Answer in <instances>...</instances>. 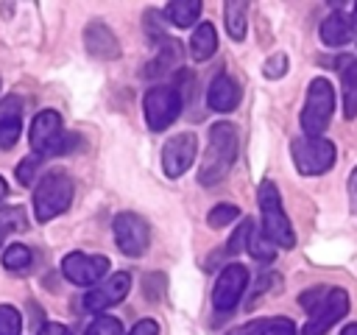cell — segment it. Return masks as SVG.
<instances>
[{"label": "cell", "mask_w": 357, "mask_h": 335, "mask_svg": "<svg viewBox=\"0 0 357 335\" xmlns=\"http://www.w3.org/2000/svg\"><path fill=\"white\" fill-rule=\"evenodd\" d=\"M340 67V89H343V114L346 120L357 117V59L354 56H340L337 59Z\"/></svg>", "instance_id": "18"}, {"label": "cell", "mask_w": 357, "mask_h": 335, "mask_svg": "<svg viewBox=\"0 0 357 335\" xmlns=\"http://www.w3.org/2000/svg\"><path fill=\"white\" fill-rule=\"evenodd\" d=\"M39 335H73L64 324H56V321H50V324H45L42 329H39Z\"/></svg>", "instance_id": "35"}, {"label": "cell", "mask_w": 357, "mask_h": 335, "mask_svg": "<svg viewBox=\"0 0 357 335\" xmlns=\"http://www.w3.org/2000/svg\"><path fill=\"white\" fill-rule=\"evenodd\" d=\"M229 335H265V318H257V321L240 324V327H234Z\"/></svg>", "instance_id": "32"}, {"label": "cell", "mask_w": 357, "mask_h": 335, "mask_svg": "<svg viewBox=\"0 0 357 335\" xmlns=\"http://www.w3.org/2000/svg\"><path fill=\"white\" fill-rule=\"evenodd\" d=\"M22 126V100L17 95H6L0 100V148H14Z\"/></svg>", "instance_id": "15"}, {"label": "cell", "mask_w": 357, "mask_h": 335, "mask_svg": "<svg viewBox=\"0 0 357 335\" xmlns=\"http://www.w3.org/2000/svg\"><path fill=\"white\" fill-rule=\"evenodd\" d=\"M73 179L64 173V170H50L45 173L39 181H36V190H33V215L39 223L45 221H53L56 215L67 212L70 204H73Z\"/></svg>", "instance_id": "3"}, {"label": "cell", "mask_w": 357, "mask_h": 335, "mask_svg": "<svg viewBox=\"0 0 357 335\" xmlns=\"http://www.w3.org/2000/svg\"><path fill=\"white\" fill-rule=\"evenodd\" d=\"M332 109H335V89L332 84L318 75L310 81L307 87V100L301 109V128L307 131V137H318L326 131L329 120H332Z\"/></svg>", "instance_id": "6"}, {"label": "cell", "mask_w": 357, "mask_h": 335, "mask_svg": "<svg viewBox=\"0 0 357 335\" xmlns=\"http://www.w3.org/2000/svg\"><path fill=\"white\" fill-rule=\"evenodd\" d=\"M201 14V0H173L165 8V17L176 25V28H190Z\"/></svg>", "instance_id": "21"}, {"label": "cell", "mask_w": 357, "mask_h": 335, "mask_svg": "<svg viewBox=\"0 0 357 335\" xmlns=\"http://www.w3.org/2000/svg\"><path fill=\"white\" fill-rule=\"evenodd\" d=\"M142 112H145V120H148V126L153 131H165L181 114L178 89L176 87H153V89H148L145 98H142Z\"/></svg>", "instance_id": "8"}, {"label": "cell", "mask_w": 357, "mask_h": 335, "mask_svg": "<svg viewBox=\"0 0 357 335\" xmlns=\"http://www.w3.org/2000/svg\"><path fill=\"white\" fill-rule=\"evenodd\" d=\"M245 285H248V268L240 265V262L226 265L220 271L215 288H212V307H215V313L218 315L231 313L240 304V299L245 293Z\"/></svg>", "instance_id": "10"}, {"label": "cell", "mask_w": 357, "mask_h": 335, "mask_svg": "<svg viewBox=\"0 0 357 335\" xmlns=\"http://www.w3.org/2000/svg\"><path fill=\"white\" fill-rule=\"evenodd\" d=\"M31 260H33V254H31V248L22 246V243H11V246H6V251H3V265H6L8 271H14V274H25V271L31 268Z\"/></svg>", "instance_id": "23"}, {"label": "cell", "mask_w": 357, "mask_h": 335, "mask_svg": "<svg viewBox=\"0 0 357 335\" xmlns=\"http://www.w3.org/2000/svg\"><path fill=\"white\" fill-rule=\"evenodd\" d=\"M84 45L95 59H117L120 56V42L112 34V28L100 20H92L84 31Z\"/></svg>", "instance_id": "14"}, {"label": "cell", "mask_w": 357, "mask_h": 335, "mask_svg": "<svg viewBox=\"0 0 357 335\" xmlns=\"http://www.w3.org/2000/svg\"><path fill=\"white\" fill-rule=\"evenodd\" d=\"M22 318L11 304H0V335H20Z\"/></svg>", "instance_id": "28"}, {"label": "cell", "mask_w": 357, "mask_h": 335, "mask_svg": "<svg viewBox=\"0 0 357 335\" xmlns=\"http://www.w3.org/2000/svg\"><path fill=\"white\" fill-rule=\"evenodd\" d=\"M112 232H114V243H117V248L123 254L139 257V254L148 251L151 229H148V221L139 218L137 212H120V215H114Z\"/></svg>", "instance_id": "9"}, {"label": "cell", "mask_w": 357, "mask_h": 335, "mask_svg": "<svg viewBox=\"0 0 357 335\" xmlns=\"http://www.w3.org/2000/svg\"><path fill=\"white\" fill-rule=\"evenodd\" d=\"M354 11H357V6H354Z\"/></svg>", "instance_id": "39"}, {"label": "cell", "mask_w": 357, "mask_h": 335, "mask_svg": "<svg viewBox=\"0 0 357 335\" xmlns=\"http://www.w3.org/2000/svg\"><path fill=\"white\" fill-rule=\"evenodd\" d=\"M262 73L265 78H282L287 73V56L284 53H273L265 64H262Z\"/></svg>", "instance_id": "30"}, {"label": "cell", "mask_w": 357, "mask_h": 335, "mask_svg": "<svg viewBox=\"0 0 357 335\" xmlns=\"http://www.w3.org/2000/svg\"><path fill=\"white\" fill-rule=\"evenodd\" d=\"M298 304L310 313L301 335H324L349 313V293L343 288H310L298 296Z\"/></svg>", "instance_id": "1"}, {"label": "cell", "mask_w": 357, "mask_h": 335, "mask_svg": "<svg viewBox=\"0 0 357 335\" xmlns=\"http://www.w3.org/2000/svg\"><path fill=\"white\" fill-rule=\"evenodd\" d=\"M6 229H8L6 221H0V246H3V240H6Z\"/></svg>", "instance_id": "38"}, {"label": "cell", "mask_w": 357, "mask_h": 335, "mask_svg": "<svg viewBox=\"0 0 357 335\" xmlns=\"http://www.w3.org/2000/svg\"><path fill=\"white\" fill-rule=\"evenodd\" d=\"M265 335H296V324L290 318H271L265 321Z\"/></svg>", "instance_id": "31"}, {"label": "cell", "mask_w": 357, "mask_h": 335, "mask_svg": "<svg viewBox=\"0 0 357 335\" xmlns=\"http://www.w3.org/2000/svg\"><path fill=\"white\" fill-rule=\"evenodd\" d=\"M195 151H198L195 134L181 131V134L170 137V140L165 142V148H162V168H165V173H167L170 179H178V176L190 168V162L195 159Z\"/></svg>", "instance_id": "13"}, {"label": "cell", "mask_w": 357, "mask_h": 335, "mask_svg": "<svg viewBox=\"0 0 357 335\" xmlns=\"http://www.w3.org/2000/svg\"><path fill=\"white\" fill-rule=\"evenodd\" d=\"M31 148L33 154L42 159V156H56V154H64L75 145V137L73 134H64L61 128V117L56 109H42L33 123H31Z\"/></svg>", "instance_id": "5"}, {"label": "cell", "mask_w": 357, "mask_h": 335, "mask_svg": "<svg viewBox=\"0 0 357 335\" xmlns=\"http://www.w3.org/2000/svg\"><path fill=\"white\" fill-rule=\"evenodd\" d=\"M245 11H248V6H245L243 0H231V3H226V8H223L226 31H229V36H231L234 42H243V39H245Z\"/></svg>", "instance_id": "22"}, {"label": "cell", "mask_w": 357, "mask_h": 335, "mask_svg": "<svg viewBox=\"0 0 357 335\" xmlns=\"http://www.w3.org/2000/svg\"><path fill=\"white\" fill-rule=\"evenodd\" d=\"M6 195H8V184H6V181H3V176H0V207H3Z\"/></svg>", "instance_id": "36"}, {"label": "cell", "mask_w": 357, "mask_h": 335, "mask_svg": "<svg viewBox=\"0 0 357 335\" xmlns=\"http://www.w3.org/2000/svg\"><path fill=\"white\" fill-rule=\"evenodd\" d=\"M257 201H259V215H262V234L276 246V248H293L296 246V234H293V226L284 215V207H282V195L276 190L273 181H262L259 184V193H257Z\"/></svg>", "instance_id": "4"}, {"label": "cell", "mask_w": 357, "mask_h": 335, "mask_svg": "<svg viewBox=\"0 0 357 335\" xmlns=\"http://www.w3.org/2000/svg\"><path fill=\"white\" fill-rule=\"evenodd\" d=\"M245 248H248L251 257L259 260V262H271V260L276 257V246H273L259 229H251V237H248V246H245Z\"/></svg>", "instance_id": "24"}, {"label": "cell", "mask_w": 357, "mask_h": 335, "mask_svg": "<svg viewBox=\"0 0 357 335\" xmlns=\"http://www.w3.org/2000/svg\"><path fill=\"white\" fill-rule=\"evenodd\" d=\"M131 290V274L128 271H117L112 276H106L103 282H98L86 296H84V307L92 313H103L106 307L120 304Z\"/></svg>", "instance_id": "12"}, {"label": "cell", "mask_w": 357, "mask_h": 335, "mask_svg": "<svg viewBox=\"0 0 357 335\" xmlns=\"http://www.w3.org/2000/svg\"><path fill=\"white\" fill-rule=\"evenodd\" d=\"M128 335H159V324L151 321V318H142V321H137V324L131 327Z\"/></svg>", "instance_id": "33"}, {"label": "cell", "mask_w": 357, "mask_h": 335, "mask_svg": "<svg viewBox=\"0 0 357 335\" xmlns=\"http://www.w3.org/2000/svg\"><path fill=\"white\" fill-rule=\"evenodd\" d=\"M237 215H240L237 204H215V207L209 209V215H206V223H209L212 229H223V226H229Z\"/></svg>", "instance_id": "25"}, {"label": "cell", "mask_w": 357, "mask_h": 335, "mask_svg": "<svg viewBox=\"0 0 357 335\" xmlns=\"http://www.w3.org/2000/svg\"><path fill=\"white\" fill-rule=\"evenodd\" d=\"M321 42L329 45V47H340L346 42L354 39L357 34V25H354V17L351 14H343V11H332L324 22H321Z\"/></svg>", "instance_id": "17"}, {"label": "cell", "mask_w": 357, "mask_h": 335, "mask_svg": "<svg viewBox=\"0 0 357 335\" xmlns=\"http://www.w3.org/2000/svg\"><path fill=\"white\" fill-rule=\"evenodd\" d=\"M109 271V257L103 254H81L73 251L61 260V274L73 285H98Z\"/></svg>", "instance_id": "11"}, {"label": "cell", "mask_w": 357, "mask_h": 335, "mask_svg": "<svg viewBox=\"0 0 357 335\" xmlns=\"http://www.w3.org/2000/svg\"><path fill=\"white\" fill-rule=\"evenodd\" d=\"M215 50H218V31H215V25L212 22L195 25V31L190 36V56L195 61H206V59L215 56Z\"/></svg>", "instance_id": "19"}, {"label": "cell", "mask_w": 357, "mask_h": 335, "mask_svg": "<svg viewBox=\"0 0 357 335\" xmlns=\"http://www.w3.org/2000/svg\"><path fill=\"white\" fill-rule=\"evenodd\" d=\"M84 335H123V324L114 315H98Z\"/></svg>", "instance_id": "27"}, {"label": "cell", "mask_w": 357, "mask_h": 335, "mask_svg": "<svg viewBox=\"0 0 357 335\" xmlns=\"http://www.w3.org/2000/svg\"><path fill=\"white\" fill-rule=\"evenodd\" d=\"M290 154L301 176H321L335 165V145L324 137H298L293 140Z\"/></svg>", "instance_id": "7"}, {"label": "cell", "mask_w": 357, "mask_h": 335, "mask_svg": "<svg viewBox=\"0 0 357 335\" xmlns=\"http://www.w3.org/2000/svg\"><path fill=\"white\" fill-rule=\"evenodd\" d=\"M349 209L357 215V168L349 173Z\"/></svg>", "instance_id": "34"}, {"label": "cell", "mask_w": 357, "mask_h": 335, "mask_svg": "<svg viewBox=\"0 0 357 335\" xmlns=\"http://www.w3.org/2000/svg\"><path fill=\"white\" fill-rule=\"evenodd\" d=\"M237 159V128L231 123H215L209 128V145L204 154V162L198 168V181L204 187L220 184Z\"/></svg>", "instance_id": "2"}, {"label": "cell", "mask_w": 357, "mask_h": 335, "mask_svg": "<svg viewBox=\"0 0 357 335\" xmlns=\"http://www.w3.org/2000/svg\"><path fill=\"white\" fill-rule=\"evenodd\" d=\"M39 165H42V159L36 156V154H31V156H25L20 165H17V179L22 181V184H33V176H36V170H39Z\"/></svg>", "instance_id": "29"}, {"label": "cell", "mask_w": 357, "mask_h": 335, "mask_svg": "<svg viewBox=\"0 0 357 335\" xmlns=\"http://www.w3.org/2000/svg\"><path fill=\"white\" fill-rule=\"evenodd\" d=\"M178 59H181V45H178L176 39H162L159 56H156V59L142 70V75H148V78L162 75V73H167L170 67H176V64H178Z\"/></svg>", "instance_id": "20"}, {"label": "cell", "mask_w": 357, "mask_h": 335, "mask_svg": "<svg viewBox=\"0 0 357 335\" xmlns=\"http://www.w3.org/2000/svg\"><path fill=\"white\" fill-rule=\"evenodd\" d=\"M240 84L229 75V73H220L212 78L209 89H206V103L215 109V112H231L237 103H240Z\"/></svg>", "instance_id": "16"}, {"label": "cell", "mask_w": 357, "mask_h": 335, "mask_svg": "<svg viewBox=\"0 0 357 335\" xmlns=\"http://www.w3.org/2000/svg\"><path fill=\"white\" fill-rule=\"evenodd\" d=\"M251 229H254V221H251V218H245V221H243V223L234 229V234L229 237L226 251H229V254H240V251H245L248 237H251Z\"/></svg>", "instance_id": "26"}, {"label": "cell", "mask_w": 357, "mask_h": 335, "mask_svg": "<svg viewBox=\"0 0 357 335\" xmlns=\"http://www.w3.org/2000/svg\"><path fill=\"white\" fill-rule=\"evenodd\" d=\"M340 335H357V321H354V324H346V329H343Z\"/></svg>", "instance_id": "37"}]
</instances>
